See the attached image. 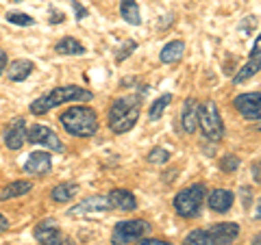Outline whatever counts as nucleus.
I'll return each instance as SVG.
<instances>
[{
	"mask_svg": "<svg viewBox=\"0 0 261 245\" xmlns=\"http://www.w3.org/2000/svg\"><path fill=\"white\" fill-rule=\"evenodd\" d=\"M31 189H33V185L29 180H15V182L7 185L3 189V193H0V200L7 202V200H13V198H22V195H27Z\"/></svg>",
	"mask_w": 261,
	"mask_h": 245,
	"instance_id": "aec40b11",
	"label": "nucleus"
},
{
	"mask_svg": "<svg viewBox=\"0 0 261 245\" xmlns=\"http://www.w3.org/2000/svg\"><path fill=\"white\" fill-rule=\"evenodd\" d=\"M261 94L259 91H250V94H240L235 96L233 107L242 113L244 119L248 121H259L261 117Z\"/></svg>",
	"mask_w": 261,
	"mask_h": 245,
	"instance_id": "1a4fd4ad",
	"label": "nucleus"
},
{
	"mask_svg": "<svg viewBox=\"0 0 261 245\" xmlns=\"http://www.w3.org/2000/svg\"><path fill=\"white\" fill-rule=\"evenodd\" d=\"M120 15L130 26H140L142 24V13H140L137 0H120Z\"/></svg>",
	"mask_w": 261,
	"mask_h": 245,
	"instance_id": "a211bd4d",
	"label": "nucleus"
},
{
	"mask_svg": "<svg viewBox=\"0 0 261 245\" xmlns=\"http://www.w3.org/2000/svg\"><path fill=\"white\" fill-rule=\"evenodd\" d=\"M257 74H259V59H250V61L238 72V74L233 76V83H235V85H242V83H246L248 78L257 76Z\"/></svg>",
	"mask_w": 261,
	"mask_h": 245,
	"instance_id": "b1692460",
	"label": "nucleus"
},
{
	"mask_svg": "<svg viewBox=\"0 0 261 245\" xmlns=\"http://www.w3.org/2000/svg\"><path fill=\"white\" fill-rule=\"evenodd\" d=\"M70 5H72V9H74V13H76V20H83V18H87V9H85V7L79 3V0H70Z\"/></svg>",
	"mask_w": 261,
	"mask_h": 245,
	"instance_id": "c756f323",
	"label": "nucleus"
},
{
	"mask_svg": "<svg viewBox=\"0 0 261 245\" xmlns=\"http://www.w3.org/2000/svg\"><path fill=\"white\" fill-rule=\"evenodd\" d=\"M148 163H152V165H166V163L170 161V152L166 150V148H152L150 152H148Z\"/></svg>",
	"mask_w": 261,
	"mask_h": 245,
	"instance_id": "a878e982",
	"label": "nucleus"
},
{
	"mask_svg": "<svg viewBox=\"0 0 261 245\" xmlns=\"http://www.w3.org/2000/svg\"><path fill=\"white\" fill-rule=\"evenodd\" d=\"M7 68V54L0 50V74H3V70Z\"/></svg>",
	"mask_w": 261,
	"mask_h": 245,
	"instance_id": "c9c22d12",
	"label": "nucleus"
},
{
	"mask_svg": "<svg viewBox=\"0 0 261 245\" xmlns=\"http://www.w3.org/2000/svg\"><path fill=\"white\" fill-rule=\"evenodd\" d=\"M250 245H261V239H259V234L255 236V239H252V243Z\"/></svg>",
	"mask_w": 261,
	"mask_h": 245,
	"instance_id": "4c0bfd02",
	"label": "nucleus"
},
{
	"mask_svg": "<svg viewBox=\"0 0 261 245\" xmlns=\"http://www.w3.org/2000/svg\"><path fill=\"white\" fill-rule=\"evenodd\" d=\"M24 143H27V119L18 117L5 130V145L9 150H20Z\"/></svg>",
	"mask_w": 261,
	"mask_h": 245,
	"instance_id": "f8f14e48",
	"label": "nucleus"
},
{
	"mask_svg": "<svg viewBox=\"0 0 261 245\" xmlns=\"http://www.w3.org/2000/svg\"><path fill=\"white\" fill-rule=\"evenodd\" d=\"M137 50V42H133V39H128V42H124L120 48H118V54H116V61L122 63L124 59H128L130 54H133Z\"/></svg>",
	"mask_w": 261,
	"mask_h": 245,
	"instance_id": "c85d7f7f",
	"label": "nucleus"
},
{
	"mask_svg": "<svg viewBox=\"0 0 261 245\" xmlns=\"http://www.w3.org/2000/svg\"><path fill=\"white\" fill-rule=\"evenodd\" d=\"M137 245H172L170 241H161V239H148V236H144V239L137 241Z\"/></svg>",
	"mask_w": 261,
	"mask_h": 245,
	"instance_id": "2f4dec72",
	"label": "nucleus"
},
{
	"mask_svg": "<svg viewBox=\"0 0 261 245\" xmlns=\"http://www.w3.org/2000/svg\"><path fill=\"white\" fill-rule=\"evenodd\" d=\"M7 70V76H9V80H13V83H22V80H27L33 70H35V63L33 61H27V59H15L9 63V68Z\"/></svg>",
	"mask_w": 261,
	"mask_h": 245,
	"instance_id": "dca6fc26",
	"label": "nucleus"
},
{
	"mask_svg": "<svg viewBox=\"0 0 261 245\" xmlns=\"http://www.w3.org/2000/svg\"><path fill=\"white\" fill-rule=\"evenodd\" d=\"M183 245H209V236H207V230H192L190 234L185 236Z\"/></svg>",
	"mask_w": 261,
	"mask_h": 245,
	"instance_id": "bb28decb",
	"label": "nucleus"
},
{
	"mask_svg": "<svg viewBox=\"0 0 261 245\" xmlns=\"http://www.w3.org/2000/svg\"><path fill=\"white\" fill-rule=\"evenodd\" d=\"M7 230H9V219H7L3 213H0V234L7 232Z\"/></svg>",
	"mask_w": 261,
	"mask_h": 245,
	"instance_id": "72a5a7b5",
	"label": "nucleus"
},
{
	"mask_svg": "<svg viewBox=\"0 0 261 245\" xmlns=\"http://www.w3.org/2000/svg\"><path fill=\"white\" fill-rule=\"evenodd\" d=\"M7 22L15 24V26H33L35 24V18L29 13H18V11H9L7 13Z\"/></svg>",
	"mask_w": 261,
	"mask_h": 245,
	"instance_id": "393cba45",
	"label": "nucleus"
},
{
	"mask_svg": "<svg viewBox=\"0 0 261 245\" xmlns=\"http://www.w3.org/2000/svg\"><path fill=\"white\" fill-rule=\"evenodd\" d=\"M170 102H172V94H163V96H159L157 100L150 104V109H148V119H150V121L161 119L163 111L170 107Z\"/></svg>",
	"mask_w": 261,
	"mask_h": 245,
	"instance_id": "5701e85b",
	"label": "nucleus"
},
{
	"mask_svg": "<svg viewBox=\"0 0 261 245\" xmlns=\"http://www.w3.org/2000/svg\"><path fill=\"white\" fill-rule=\"evenodd\" d=\"M59 121L72 137H94L98 133V115L92 107H72L61 113Z\"/></svg>",
	"mask_w": 261,
	"mask_h": 245,
	"instance_id": "7ed1b4c3",
	"label": "nucleus"
},
{
	"mask_svg": "<svg viewBox=\"0 0 261 245\" xmlns=\"http://www.w3.org/2000/svg\"><path fill=\"white\" fill-rule=\"evenodd\" d=\"M33 236L37 239L39 245H76V241L68 236L65 232H61L59 228L55 226L53 219H46V222H39L33 230Z\"/></svg>",
	"mask_w": 261,
	"mask_h": 245,
	"instance_id": "0eeeda50",
	"label": "nucleus"
},
{
	"mask_svg": "<svg viewBox=\"0 0 261 245\" xmlns=\"http://www.w3.org/2000/svg\"><path fill=\"white\" fill-rule=\"evenodd\" d=\"M15 3H22V0H15Z\"/></svg>",
	"mask_w": 261,
	"mask_h": 245,
	"instance_id": "58836bf2",
	"label": "nucleus"
},
{
	"mask_svg": "<svg viewBox=\"0 0 261 245\" xmlns=\"http://www.w3.org/2000/svg\"><path fill=\"white\" fill-rule=\"evenodd\" d=\"M76 193H79V185L76 182H61L50 191V198L55 202L63 204V202H70L72 198H76Z\"/></svg>",
	"mask_w": 261,
	"mask_h": 245,
	"instance_id": "412c9836",
	"label": "nucleus"
},
{
	"mask_svg": "<svg viewBox=\"0 0 261 245\" xmlns=\"http://www.w3.org/2000/svg\"><path fill=\"white\" fill-rule=\"evenodd\" d=\"M94 94L85 87L79 85H63V87H55L53 91L44 94L42 98L31 102V113L33 115H46L48 111H53L55 107L65 102H92Z\"/></svg>",
	"mask_w": 261,
	"mask_h": 245,
	"instance_id": "f257e3e1",
	"label": "nucleus"
},
{
	"mask_svg": "<svg viewBox=\"0 0 261 245\" xmlns=\"http://www.w3.org/2000/svg\"><path fill=\"white\" fill-rule=\"evenodd\" d=\"M252 176H255V182H259V161L252 165Z\"/></svg>",
	"mask_w": 261,
	"mask_h": 245,
	"instance_id": "e433bc0d",
	"label": "nucleus"
},
{
	"mask_svg": "<svg viewBox=\"0 0 261 245\" xmlns=\"http://www.w3.org/2000/svg\"><path fill=\"white\" fill-rule=\"evenodd\" d=\"M109 208L107 195H92V198H85L83 202H79L76 206H72L68 210L70 217H81V215H92V213H105Z\"/></svg>",
	"mask_w": 261,
	"mask_h": 245,
	"instance_id": "9b49d317",
	"label": "nucleus"
},
{
	"mask_svg": "<svg viewBox=\"0 0 261 245\" xmlns=\"http://www.w3.org/2000/svg\"><path fill=\"white\" fill-rule=\"evenodd\" d=\"M107 202H109V208H118V210H124V213L137 208L135 195L130 191H126V189H113V191H109Z\"/></svg>",
	"mask_w": 261,
	"mask_h": 245,
	"instance_id": "2eb2a0df",
	"label": "nucleus"
},
{
	"mask_svg": "<svg viewBox=\"0 0 261 245\" xmlns=\"http://www.w3.org/2000/svg\"><path fill=\"white\" fill-rule=\"evenodd\" d=\"M198 126H200V133L205 135V139H209L214 143H218L224 137V121L216 107V102L207 100L198 104Z\"/></svg>",
	"mask_w": 261,
	"mask_h": 245,
	"instance_id": "39448f33",
	"label": "nucleus"
},
{
	"mask_svg": "<svg viewBox=\"0 0 261 245\" xmlns=\"http://www.w3.org/2000/svg\"><path fill=\"white\" fill-rule=\"evenodd\" d=\"M27 141L29 143H35V145H44V148L53 150V152H63L65 150L63 143H61V139H59V135H57L53 128L42 126V124H35V126H31L27 130Z\"/></svg>",
	"mask_w": 261,
	"mask_h": 245,
	"instance_id": "6e6552de",
	"label": "nucleus"
},
{
	"mask_svg": "<svg viewBox=\"0 0 261 245\" xmlns=\"http://www.w3.org/2000/svg\"><path fill=\"white\" fill-rule=\"evenodd\" d=\"M207 236H209V245H233L235 239L240 236V224L235 222L214 224L211 228H207Z\"/></svg>",
	"mask_w": 261,
	"mask_h": 245,
	"instance_id": "9d476101",
	"label": "nucleus"
},
{
	"mask_svg": "<svg viewBox=\"0 0 261 245\" xmlns=\"http://www.w3.org/2000/svg\"><path fill=\"white\" fill-rule=\"evenodd\" d=\"M205 185L202 182H196L192 187H187L181 193H176L174 198V210L181 217L185 219H194L200 215V208H202V202H205Z\"/></svg>",
	"mask_w": 261,
	"mask_h": 245,
	"instance_id": "20e7f679",
	"label": "nucleus"
},
{
	"mask_svg": "<svg viewBox=\"0 0 261 245\" xmlns=\"http://www.w3.org/2000/svg\"><path fill=\"white\" fill-rule=\"evenodd\" d=\"M183 52H185V44L174 39V42H170L161 48L159 59H161V63H176L183 59Z\"/></svg>",
	"mask_w": 261,
	"mask_h": 245,
	"instance_id": "6ab92c4d",
	"label": "nucleus"
},
{
	"mask_svg": "<svg viewBox=\"0 0 261 245\" xmlns=\"http://www.w3.org/2000/svg\"><path fill=\"white\" fill-rule=\"evenodd\" d=\"M240 157H235V154H224L222 159H220V169L226 171V174H231V171H235L240 167Z\"/></svg>",
	"mask_w": 261,
	"mask_h": 245,
	"instance_id": "cd10ccee",
	"label": "nucleus"
},
{
	"mask_svg": "<svg viewBox=\"0 0 261 245\" xmlns=\"http://www.w3.org/2000/svg\"><path fill=\"white\" fill-rule=\"evenodd\" d=\"M259 50H261V39H255V46H252V52H250V59H259Z\"/></svg>",
	"mask_w": 261,
	"mask_h": 245,
	"instance_id": "473e14b6",
	"label": "nucleus"
},
{
	"mask_svg": "<svg viewBox=\"0 0 261 245\" xmlns=\"http://www.w3.org/2000/svg\"><path fill=\"white\" fill-rule=\"evenodd\" d=\"M233 200H235V195L228 189H214L209 193L207 204H209L211 210H216V213H226V210L231 208Z\"/></svg>",
	"mask_w": 261,
	"mask_h": 245,
	"instance_id": "f3484780",
	"label": "nucleus"
},
{
	"mask_svg": "<svg viewBox=\"0 0 261 245\" xmlns=\"http://www.w3.org/2000/svg\"><path fill=\"white\" fill-rule=\"evenodd\" d=\"M242 195H244V206H250V187H244Z\"/></svg>",
	"mask_w": 261,
	"mask_h": 245,
	"instance_id": "f704fd0d",
	"label": "nucleus"
},
{
	"mask_svg": "<svg viewBox=\"0 0 261 245\" xmlns=\"http://www.w3.org/2000/svg\"><path fill=\"white\" fill-rule=\"evenodd\" d=\"M50 169H53V157L46 150L29 154V161L24 163V171H27V174H33V176H44Z\"/></svg>",
	"mask_w": 261,
	"mask_h": 245,
	"instance_id": "ddd939ff",
	"label": "nucleus"
},
{
	"mask_svg": "<svg viewBox=\"0 0 261 245\" xmlns=\"http://www.w3.org/2000/svg\"><path fill=\"white\" fill-rule=\"evenodd\" d=\"M142 111V96H124L113 100L109 109V128L116 135H124L137 124Z\"/></svg>",
	"mask_w": 261,
	"mask_h": 245,
	"instance_id": "f03ea898",
	"label": "nucleus"
},
{
	"mask_svg": "<svg viewBox=\"0 0 261 245\" xmlns=\"http://www.w3.org/2000/svg\"><path fill=\"white\" fill-rule=\"evenodd\" d=\"M152 230V226L144 219H128V222H118L113 228L111 234V243L113 245H126V243H135L148 236Z\"/></svg>",
	"mask_w": 261,
	"mask_h": 245,
	"instance_id": "423d86ee",
	"label": "nucleus"
},
{
	"mask_svg": "<svg viewBox=\"0 0 261 245\" xmlns=\"http://www.w3.org/2000/svg\"><path fill=\"white\" fill-rule=\"evenodd\" d=\"M63 20H65L63 11H57L55 7H50V20H48V22H50V24H61Z\"/></svg>",
	"mask_w": 261,
	"mask_h": 245,
	"instance_id": "7c9ffc66",
	"label": "nucleus"
},
{
	"mask_svg": "<svg viewBox=\"0 0 261 245\" xmlns=\"http://www.w3.org/2000/svg\"><path fill=\"white\" fill-rule=\"evenodd\" d=\"M55 50L59 54H68V56H74V54H83L85 52V46L79 42L74 37H63L59 44L55 46Z\"/></svg>",
	"mask_w": 261,
	"mask_h": 245,
	"instance_id": "4be33fe9",
	"label": "nucleus"
},
{
	"mask_svg": "<svg viewBox=\"0 0 261 245\" xmlns=\"http://www.w3.org/2000/svg\"><path fill=\"white\" fill-rule=\"evenodd\" d=\"M181 128L187 135L196 133L198 128V100L196 98H187L181 109Z\"/></svg>",
	"mask_w": 261,
	"mask_h": 245,
	"instance_id": "4468645a",
	"label": "nucleus"
}]
</instances>
